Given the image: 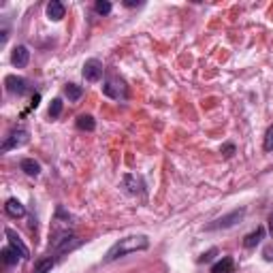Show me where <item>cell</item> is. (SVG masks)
I'll list each match as a JSON object with an SVG mask.
<instances>
[{
    "instance_id": "24",
    "label": "cell",
    "mask_w": 273,
    "mask_h": 273,
    "mask_svg": "<svg viewBox=\"0 0 273 273\" xmlns=\"http://www.w3.org/2000/svg\"><path fill=\"white\" fill-rule=\"evenodd\" d=\"M269 232H271V237H273V214L269 216Z\"/></svg>"
},
{
    "instance_id": "1",
    "label": "cell",
    "mask_w": 273,
    "mask_h": 273,
    "mask_svg": "<svg viewBox=\"0 0 273 273\" xmlns=\"http://www.w3.org/2000/svg\"><path fill=\"white\" fill-rule=\"evenodd\" d=\"M149 248V239L145 235H130V237H124L120 239L118 244H113L109 248V252L105 254V262H113L118 258H124L128 254H135V252H141V250H147Z\"/></svg>"
},
{
    "instance_id": "8",
    "label": "cell",
    "mask_w": 273,
    "mask_h": 273,
    "mask_svg": "<svg viewBox=\"0 0 273 273\" xmlns=\"http://www.w3.org/2000/svg\"><path fill=\"white\" fill-rule=\"evenodd\" d=\"M11 62H13L15 68H24V66H28V62H30V52H28V47H26V45H17V47L13 49Z\"/></svg>"
},
{
    "instance_id": "12",
    "label": "cell",
    "mask_w": 273,
    "mask_h": 273,
    "mask_svg": "<svg viewBox=\"0 0 273 273\" xmlns=\"http://www.w3.org/2000/svg\"><path fill=\"white\" fill-rule=\"evenodd\" d=\"M0 256H3V262L7 267H13V265H17V260L22 258V254L13 248V246H7V248H3V252H0Z\"/></svg>"
},
{
    "instance_id": "3",
    "label": "cell",
    "mask_w": 273,
    "mask_h": 273,
    "mask_svg": "<svg viewBox=\"0 0 273 273\" xmlns=\"http://www.w3.org/2000/svg\"><path fill=\"white\" fill-rule=\"evenodd\" d=\"M28 141H30V133H28L26 128H17V130H11V133H9V137L5 139L3 147H0V151H11V149H17V147L26 145Z\"/></svg>"
},
{
    "instance_id": "21",
    "label": "cell",
    "mask_w": 273,
    "mask_h": 273,
    "mask_svg": "<svg viewBox=\"0 0 273 273\" xmlns=\"http://www.w3.org/2000/svg\"><path fill=\"white\" fill-rule=\"evenodd\" d=\"M265 149L273 151V126L267 130V135H265Z\"/></svg>"
},
{
    "instance_id": "10",
    "label": "cell",
    "mask_w": 273,
    "mask_h": 273,
    "mask_svg": "<svg viewBox=\"0 0 273 273\" xmlns=\"http://www.w3.org/2000/svg\"><path fill=\"white\" fill-rule=\"evenodd\" d=\"M5 211H7V216H11V218H24L26 216V207L19 203L17 199H9L5 203Z\"/></svg>"
},
{
    "instance_id": "17",
    "label": "cell",
    "mask_w": 273,
    "mask_h": 273,
    "mask_svg": "<svg viewBox=\"0 0 273 273\" xmlns=\"http://www.w3.org/2000/svg\"><path fill=\"white\" fill-rule=\"evenodd\" d=\"M64 92H66V96H68L70 103H75V100L82 98V94H84V88H82V86H77V84H68Z\"/></svg>"
},
{
    "instance_id": "23",
    "label": "cell",
    "mask_w": 273,
    "mask_h": 273,
    "mask_svg": "<svg viewBox=\"0 0 273 273\" xmlns=\"http://www.w3.org/2000/svg\"><path fill=\"white\" fill-rule=\"evenodd\" d=\"M214 254H216V250H209L207 254H203V258H201V260H203V262H205V260H211V256H214Z\"/></svg>"
},
{
    "instance_id": "7",
    "label": "cell",
    "mask_w": 273,
    "mask_h": 273,
    "mask_svg": "<svg viewBox=\"0 0 273 273\" xmlns=\"http://www.w3.org/2000/svg\"><path fill=\"white\" fill-rule=\"evenodd\" d=\"M5 232H7L9 246H13V248H15L17 252H19V254H22V258H30V250L26 248V244H24V241H22V237H19L17 232L13 230V228H7Z\"/></svg>"
},
{
    "instance_id": "11",
    "label": "cell",
    "mask_w": 273,
    "mask_h": 273,
    "mask_svg": "<svg viewBox=\"0 0 273 273\" xmlns=\"http://www.w3.org/2000/svg\"><path fill=\"white\" fill-rule=\"evenodd\" d=\"M64 13H66V9L62 3H58V0H52V3L47 5V17L52 19V22H60V19L64 17Z\"/></svg>"
},
{
    "instance_id": "2",
    "label": "cell",
    "mask_w": 273,
    "mask_h": 273,
    "mask_svg": "<svg viewBox=\"0 0 273 273\" xmlns=\"http://www.w3.org/2000/svg\"><path fill=\"white\" fill-rule=\"evenodd\" d=\"M103 94L113 98V100H126L128 98V88L124 84V79H120L115 75H109L103 84Z\"/></svg>"
},
{
    "instance_id": "20",
    "label": "cell",
    "mask_w": 273,
    "mask_h": 273,
    "mask_svg": "<svg viewBox=\"0 0 273 273\" xmlns=\"http://www.w3.org/2000/svg\"><path fill=\"white\" fill-rule=\"evenodd\" d=\"M111 3H107V0H98V3L94 5V11L98 13V15H109L111 13Z\"/></svg>"
},
{
    "instance_id": "14",
    "label": "cell",
    "mask_w": 273,
    "mask_h": 273,
    "mask_svg": "<svg viewBox=\"0 0 273 273\" xmlns=\"http://www.w3.org/2000/svg\"><path fill=\"white\" fill-rule=\"evenodd\" d=\"M232 269H235V260H232L230 256H224L211 267V273H232Z\"/></svg>"
},
{
    "instance_id": "16",
    "label": "cell",
    "mask_w": 273,
    "mask_h": 273,
    "mask_svg": "<svg viewBox=\"0 0 273 273\" xmlns=\"http://www.w3.org/2000/svg\"><path fill=\"white\" fill-rule=\"evenodd\" d=\"M54 258L52 256H47V258H41L34 265V273H52V269H54Z\"/></svg>"
},
{
    "instance_id": "19",
    "label": "cell",
    "mask_w": 273,
    "mask_h": 273,
    "mask_svg": "<svg viewBox=\"0 0 273 273\" xmlns=\"http://www.w3.org/2000/svg\"><path fill=\"white\" fill-rule=\"evenodd\" d=\"M60 113H62V100H60V98H54V100H52V105H49V118L56 120V118H60Z\"/></svg>"
},
{
    "instance_id": "15",
    "label": "cell",
    "mask_w": 273,
    "mask_h": 273,
    "mask_svg": "<svg viewBox=\"0 0 273 273\" xmlns=\"http://www.w3.org/2000/svg\"><path fill=\"white\" fill-rule=\"evenodd\" d=\"M77 128L79 130H88V133H92V130L96 128V122L92 115H79L77 118Z\"/></svg>"
},
{
    "instance_id": "25",
    "label": "cell",
    "mask_w": 273,
    "mask_h": 273,
    "mask_svg": "<svg viewBox=\"0 0 273 273\" xmlns=\"http://www.w3.org/2000/svg\"><path fill=\"white\" fill-rule=\"evenodd\" d=\"M124 5H126V7H139V3H133V0H126Z\"/></svg>"
},
{
    "instance_id": "6",
    "label": "cell",
    "mask_w": 273,
    "mask_h": 273,
    "mask_svg": "<svg viewBox=\"0 0 273 273\" xmlns=\"http://www.w3.org/2000/svg\"><path fill=\"white\" fill-rule=\"evenodd\" d=\"M5 84H7V90H9L11 94L22 96V94H26V92H28V82H26V79H22V77L9 75V77L5 79Z\"/></svg>"
},
{
    "instance_id": "5",
    "label": "cell",
    "mask_w": 273,
    "mask_h": 273,
    "mask_svg": "<svg viewBox=\"0 0 273 273\" xmlns=\"http://www.w3.org/2000/svg\"><path fill=\"white\" fill-rule=\"evenodd\" d=\"M84 77H86V82H98V79L103 77V64H100V60H96V58L86 60Z\"/></svg>"
},
{
    "instance_id": "9",
    "label": "cell",
    "mask_w": 273,
    "mask_h": 273,
    "mask_svg": "<svg viewBox=\"0 0 273 273\" xmlns=\"http://www.w3.org/2000/svg\"><path fill=\"white\" fill-rule=\"evenodd\" d=\"M122 184H124L128 194H143L145 184H143V179H141V177H137V175H124Z\"/></svg>"
},
{
    "instance_id": "22",
    "label": "cell",
    "mask_w": 273,
    "mask_h": 273,
    "mask_svg": "<svg viewBox=\"0 0 273 273\" xmlns=\"http://www.w3.org/2000/svg\"><path fill=\"white\" fill-rule=\"evenodd\" d=\"M224 151H226V154H224L226 158L232 156V151H235V145H224Z\"/></svg>"
},
{
    "instance_id": "13",
    "label": "cell",
    "mask_w": 273,
    "mask_h": 273,
    "mask_svg": "<svg viewBox=\"0 0 273 273\" xmlns=\"http://www.w3.org/2000/svg\"><path fill=\"white\" fill-rule=\"evenodd\" d=\"M19 169L30 177H38V173H41V165H38L36 160H32V158H24L22 163H19Z\"/></svg>"
},
{
    "instance_id": "4",
    "label": "cell",
    "mask_w": 273,
    "mask_h": 273,
    "mask_svg": "<svg viewBox=\"0 0 273 273\" xmlns=\"http://www.w3.org/2000/svg\"><path fill=\"white\" fill-rule=\"evenodd\" d=\"M246 216V209H235L232 214H228V216H224V218H218L214 224H209L207 226V230H216V228H230L235 222H239L241 218Z\"/></svg>"
},
{
    "instance_id": "18",
    "label": "cell",
    "mask_w": 273,
    "mask_h": 273,
    "mask_svg": "<svg viewBox=\"0 0 273 273\" xmlns=\"http://www.w3.org/2000/svg\"><path fill=\"white\" fill-rule=\"evenodd\" d=\"M262 235H265V230H262V228H256L254 232H250V235L244 239V246H246V248H254L258 241L262 239Z\"/></svg>"
}]
</instances>
